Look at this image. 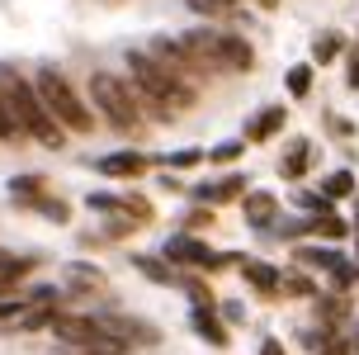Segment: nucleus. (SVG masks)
Here are the masks:
<instances>
[{
    "label": "nucleus",
    "instance_id": "obj_1",
    "mask_svg": "<svg viewBox=\"0 0 359 355\" xmlns=\"http://www.w3.org/2000/svg\"><path fill=\"white\" fill-rule=\"evenodd\" d=\"M128 76L142 95V105L151 109V119H175L180 109L198 105L194 81H184L180 71H170L165 62H156L151 53H128Z\"/></svg>",
    "mask_w": 359,
    "mask_h": 355
},
{
    "label": "nucleus",
    "instance_id": "obj_2",
    "mask_svg": "<svg viewBox=\"0 0 359 355\" xmlns=\"http://www.w3.org/2000/svg\"><path fill=\"white\" fill-rule=\"evenodd\" d=\"M0 95H5V105H10V114H15V124L34 142H43V147H62V142H67L62 124H57L53 114H48V105H43L38 86L24 81L15 67H0Z\"/></svg>",
    "mask_w": 359,
    "mask_h": 355
},
{
    "label": "nucleus",
    "instance_id": "obj_3",
    "mask_svg": "<svg viewBox=\"0 0 359 355\" xmlns=\"http://www.w3.org/2000/svg\"><path fill=\"white\" fill-rule=\"evenodd\" d=\"M90 100H95V109L109 119V128H118V133H142V95H137V86L118 81L114 71H95V76H90Z\"/></svg>",
    "mask_w": 359,
    "mask_h": 355
},
{
    "label": "nucleus",
    "instance_id": "obj_4",
    "mask_svg": "<svg viewBox=\"0 0 359 355\" xmlns=\"http://www.w3.org/2000/svg\"><path fill=\"white\" fill-rule=\"evenodd\" d=\"M34 86H38V95H43L48 114H53L62 128H72V133H95V114L86 109V100L76 95V86L57 67H38Z\"/></svg>",
    "mask_w": 359,
    "mask_h": 355
},
{
    "label": "nucleus",
    "instance_id": "obj_5",
    "mask_svg": "<svg viewBox=\"0 0 359 355\" xmlns=\"http://www.w3.org/2000/svg\"><path fill=\"white\" fill-rule=\"evenodd\" d=\"M184 48L203 62V71H251L255 53L246 38L236 34H217V29H189L184 34Z\"/></svg>",
    "mask_w": 359,
    "mask_h": 355
},
{
    "label": "nucleus",
    "instance_id": "obj_6",
    "mask_svg": "<svg viewBox=\"0 0 359 355\" xmlns=\"http://www.w3.org/2000/svg\"><path fill=\"white\" fill-rule=\"evenodd\" d=\"M147 53L156 57V62H165L170 71H180L184 81H203V76H208V71H203V62H198V57L184 48V38H156Z\"/></svg>",
    "mask_w": 359,
    "mask_h": 355
},
{
    "label": "nucleus",
    "instance_id": "obj_7",
    "mask_svg": "<svg viewBox=\"0 0 359 355\" xmlns=\"http://www.w3.org/2000/svg\"><path fill=\"white\" fill-rule=\"evenodd\" d=\"M165 256L170 261H184V266H203V270H217L227 266V256H213V251L194 242V237H175V242H165Z\"/></svg>",
    "mask_w": 359,
    "mask_h": 355
},
{
    "label": "nucleus",
    "instance_id": "obj_8",
    "mask_svg": "<svg viewBox=\"0 0 359 355\" xmlns=\"http://www.w3.org/2000/svg\"><path fill=\"white\" fill-rule=\"evenodd\" d=\"M95 171H100V176L128 180V176H142V171H147V157H142V152H114V157L95 161Z\"/></svg>",
    "mask_w": 359,
    "mask_h": 355
},
{
    "label": "nucleus",
    "instance_id": "obj_9",
    "mask_svg": "<svg viewBox=\"0 0 359 355\" xmlns=\"http://www.w3.org/2000/svg\"><path fill=\"white\" fill-rule=\"evenodd\" d=\"M284 105H269V109H260V119H251L246 124V142H265V138H274L279 128H284Z\"/></svg>",
    "mask_w": 359,
    "mask_h": 355
},
{
    "label": "nucleus",
    "instance_id": "obj_10",
    "mask_svg": "<svg viewBox=\"0 0 359 355\" xmlns=\"http://www.w3.org/2000/svg\"><path fill=\"white\" fill-rule=\"evenodd\" d=\"M307 161H312V142L298 138L293 147H288V157L279 161V176H284V180H298V176L307 171Z\"/></svg>",
    "mask_w": 359,
    "mask_h": 355
},
{
    "label": "nucleus",
    "instance_id": "obj_11",
    "mask_svg": "<svg viewBox=\"0 0 359 355\" xmlns=\"http://www.w3.org/2000/svg\"><path fill=\"white\" fill-rule=\"evenodd\" d=\"M241 190H246V180H241V176H227V180H217V185H198V199L222 204V199H236Z\"/></svg>",
    "mask_w": 359,
    "mask_h": 355
},
{
    "label": "nucleus",
    "instance_id": "obj_12",
    "mask_svg": "<svg viewBox=\"0 0 359 355\" xmlns=\"http://www.w3.org/2000/svg\"><path fill=\"white\" fill-rule=\"evenodd\" d=\"M241 270H246V280H251L260 294H274V289H279V275H274L265 261H241Z\"/></svg>",
    "mask_w": 359,
    "mask_h": 355
},
{
    "label": "nucleus",
    "instance_id": "obj_13",
    "mask_svg": "<svg viewBox=\"0 0 359 355\" xmlns=\"http://www.w3.org/2000/svg\"><path fill=\"white\" fill-rule=\"evenodd\" d=\"M274 195H246V218H251L255 228H269V218H274Z\"/></svg>",
    "mask_w": 359,
    "mask_h": 355
},
{
    "label": "nucleus",
    "instance_id": "obj_14",
    "mask_svg": "<svg viewBox=\"0 0 359 355\" xmlns=\"http://www.w3.org/2000/svg\"><path fill=\"white\" fill-rule=\"evenodd\" d=\"M10 195H15L19 204H38V199H43V180L38 176H15L10 180Z\"/></svg>",
    "mask_w": 359,
    "mask_h": 355
},
{
    "label": "nucleus",
    "instance_id": "obj_15",
    "mask_svg": "<svg viewBox=\"0 0 359 355\" xmlns=\"http://www.w3.org/2000/svg\"><path fill=\"white\" fill-rule=\"evenodd\" d=\"M194 327H198V337H208V341H213V346H227V332L217 327L213 308H198V313H194Z\"/></svg>",
    "mask_w": 359,
    "mask_h": 355
},
{
    "label": "nucleus",
    "instance_id": "obj_16",
    "mask_svg": "<svg viewBox=\"0 0 359 355\" xmlns=\"http://www.w3.org/2000/svg\"><path fill=\"white\" fill-rule=\"evenodd\" d=\"M307 90H312V67H293L288 71V95H293V100H307Z\"/></svg>",
    "mask_w": 359,
    "mask_h": 355
},
{
    "label": "nucleus",
    "instance_id": "obj_17",
    "mask_svg": "<svg viewBox=\"0 0 359 355\" xmlns=\"http://www.w3.org/2000/svg\"><path fill=\"white\" fill-rule=\"evenodd\" d=\"M336 53H341V34H322L312 43V62H331Z\"/></svg>",
    "mask_w": 359,
    "mask_h": 355
},
{
    "label": "nucleus",
    "instance_id": "obj_18",
    "mask_svg": "<svg viewBox=\"0 0 359 355\" xmlns=\"http://www.w3.org/2000/svg\"><path fill=\"white\" fill-rule=\"evenodd\" d=\"M133 266L142 270V275H151V280H156V284H175V275H170V270H165L161 261H151V256H137Z\"/></svg>",
    "mask_w": 359,
    "mask_h": 355
},
{
    "label": "nucleus",
    "instance_id": "obj_19",
    "mask_svg": "<svg viewBox=\"0 0 359 355\" xmlns=\"http://www.w3.org/2000/svg\"><path fill=\"white\" fill-rule=\"evenodd\" d=\"M19 133H24V128L15 124V114H10L5 95H0V142H19Z\"/></svg>",
    "mask_w": 359,
    "mask_h": 355
},
{
    "label": "nucleus",
    "instance_id": "obj_20",
    "mask_svg": "<svg viewBox=\"0 0 359 355\" xmlns=\"http://www.w3.org/2000/svg\"><path fill=\"white\" fill-rule=\"evenodd\" d=\"M350 190H355V176H350V171H336V176L326 180V195H331V199L350 195Z\"/></svg>",
    "mask_w": 359,
    "mask_h": 355
},
{
    "label": "nucleus",
    "instance_id": "obj_21",
    "mask_svg": "<svg viewBox=\"0 0 359 355\" xmlns=\"http://www.w3.org/2000/svg\"><path fill=\"white\" fill-rule=\"evenodd\" d=\"M312 232H317V237H331V242H336V237H345V223L326 213V218H317V223H312Z\"/></svg>",
    "mask_w": 359,
    "mask_h": 355
},
{
    "label": "nucleus",
    "instance_id": "obj_22",
    "mask_svg": "<svg viewBox=\"0 0 359 355\" xmlns=\"http://www.w3.org/2000/svg\"><path fill=\"white\" fill-rule=\"evenodd\" d=\"M241 152H246V142H217L213 152H208V161H236Z\"/></svg>",
    "mask_w": 359,
    "mask_h": 355
},
{
    "label": "nucleus",
    "instance_id": "obj_23",
    "mask_svg": "<svg viewBox=\"0 0 359 355\" xmlns=\"http://www.w3.org/2000/svg\"><path fill=\"white\" fill-rule=\"evenodd\" d=\"M198 161H203V152H198V147H184V152H170L165 166H180V171H184V166H198Z\"/></svg>",
    "mask_w": 359,
    "mask_h": 355
},
{
    "label": "nucleus",
    "instance_id": "obj_24",
    "mask_svg": "<svg viewBox=\"0 0 359 355\" xmlns=\"http://www.w3.org/2000/svg\"><path fill=\"white\" fill-rule=\"evenodd\" d=\"M38 209L48 213V218H57V223H67V218H72V209H67L62 199H38Z\"/></svg>",
    "mask_w": 359,
    "mask_h": 355
},
{
    "label": "nucleus",
    "instance_id": "obj_25",
    "mask_svg": "<svg viewBox=\"0 0 359 355\" xmlns=\"http://www.w3.org/2000/svg\"><path fill=\"white\" fill-rule=\"evenodd\" d=\"M350 90H359V53L350 57Z\"/></svg>",
    "mask_w": 359,
    "mask_h": 355
},
{
    "label": "nucleus",
    "instance_id": "obj_26",
    "mask_svg": "<svg viewBox=\"0 0 359 355\" xmlns=\"http://www.w3.org/2000/svg\"><path fill=\"white\" fill-rule=\"evenodd\" d=\"M260 355H284V346H279V341H265V346H260Z\"/></svg>",
    "mask_w": 359,
    "mask_h": 355
},
{
    "label": "nucleus",
    "instance_id": "obj_27",
    "mask_svg": "<svg viewBox=\"0 0 359 355\" xmlns=\"http://www.w3.org/2000/svg\"><path fill=\"white\" fill-rule=\"evenodd\" d=\"M255 5H260V10H279V0H255Z\"/></svg>",
    "mask_w": 359,
    "mask_h": 355
},
{
    "label": "nucleus",
    "instance_id": "obj_28",
    "mask_svg": "<svg viewBox=\"0 0 359 355\" xmlns=\"http://www.w3.org/2000/svg\"><path fill=\"white\" fill-rule=\"evenodd\" d=\"M322 355H345V346H326V351Z\"/></svg>",
    "mask_w": 359,
    "mask_h": 355
}]
</instances>
